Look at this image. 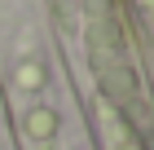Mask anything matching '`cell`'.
Listing matches in <instances>:
<instances>
[{"label": "cell", "mask_w": 154, "mask_h": 150, "mask_svg": "<svg viewBox=\"0 0 154 150\" xmlns=\"http://www.w3.org/2000/svg\"><path fill=\"white\" fill-rule=\"evenodd\" d=\"M101 84H106V93L115 102H132V97H137V75H132L128 66H110L106 75H101Z\"/></svg>", "instance_id": "1"}, {"label": "cell", "mask_w": 154, "mask_h": 150, "mask_svg": "<svg viewBox=\"0 0 154 150\" xmlns=\"http://www.w3.org/2000/svg\"><path fill=\"white\" fill-rule=\"evenodd\" d=\"M53 124H57V119H53V110H44V106H35V110L26 115L31 137H40V141H48V137H53Z\"/></svg>", "instance_id": "2"}, {"label": "cell", "mask_w": 154, "mask_h": 150, "mask_svg": "<svg viewBox=\"0 0 154 150\" xmlns=\"http://www.w3.org/2000/svg\"><path fill=\"white\" fill-rule=\"evenodd\" d=\"M18 80H22V84H26V88H35V84H40V80H44V71H40V66H35V62H26V66H22V71H18Z\"/></svg>", "instance_id": "3"}]
</instances>
